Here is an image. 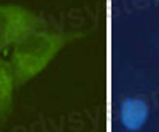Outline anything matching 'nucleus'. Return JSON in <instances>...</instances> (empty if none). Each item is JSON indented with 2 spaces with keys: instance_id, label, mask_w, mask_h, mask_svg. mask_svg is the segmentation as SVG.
Wrapping results in <instances>:
<instances>
[{
  "instance_id": "f257e3e1",
  "label": "nucleus",
  "mask_w": 159,
  "mask_h": 132,
  "mask_svg": "<svg viewBox=\"0 0 159 132\" xmlns=\"http://www.w3.org/2000/svg\"><path fill=\"white\" fill-rule=\"evenodd\" d=\"M121 123L129 130H139L148 118V105L142 99H126L121 103Z\"/></svg>"
},
{
  "instance_id": "f03ea898",
  "label": "nucleus",
  "mask_w": 159,
  "mask_h": 132,
  "mask_svg": "<svg viewBox=\"0 0 159 132\" xmlns=\"http://www.w3.org/2000/svg\"><path fill=\"white\" fill-rule=\"evenodd\" d=\"M15 30V24H13V16L8 11L0 10V46L7 43Z\"/></svg>"
},
{
  "instance_id": "7ed1b4c3",
  "label": "nucleus",
  "mask_w": 159,
  "mask_h": 132,
  "mask_svg": "<svg viewBox=\"0 0 159 132\" xmlns=\"http://www.w3.org/2000/svg\"><path fill=\"white\" fill-rule=\"evenodd\" d=\"M5 83H7V80H5V69H3V64L0 62V102H2V99H3Z\"/></svg>"
}]
</instances>
